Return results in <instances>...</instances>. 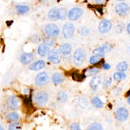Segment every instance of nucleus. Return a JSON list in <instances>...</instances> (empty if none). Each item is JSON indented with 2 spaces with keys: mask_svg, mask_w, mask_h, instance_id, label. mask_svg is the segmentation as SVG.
Segmentation results:
<instances>
[{
  "mask_svg": "<svg viewBox=\"0 0 130 130\" xmlns=\"http://www.w3.org/2000/svg\"><path fill=\"white\" fill-rule=\"evenodd\" d=\"M50 99L49 93L45 90L37 91L34 95H32L33 103L37 107H44L48 104Z\"/></svg>",
  "mask_w": 130,
  "mask_h": 130,
  "instance_id": "1",
  "label": "nucleus"
},
{
  "mask_svg": "<svg viewBox=\"0 0 130 130\" xmlns=\"http://www.w3.org/2000/svg\"><path fill=\"white\" fill-rule=\"evenodd\" d=\"M86 57H87V53H86L85 50L78 48L75 50L74 54H73V62L75 66L79 67L83 65V62H85Z\"/></svg>",
  "mask_w": 130,
  "mask_h": 130,
  "instance_id": "2",
  "label": "nucleus"
},
{
  "mask_svg": "<svg viewBox=\"0 0 130 130\" xmlns=\"http://www.w3.org/2000/svg\"><path fill=\"white\" fill-rule=\"evenodd\" d=\"M43 33L46 37L56 38L60 34V28L56 24H47L43 27Z\"/></svg>",
  "mask_w": 130,
  "mask_h": 130,
  "instance_id": "3",
  "label": "nucleus"
},
{
  "mask_svg": "<svg viewBox=\"0 0 130 130\" xmlns=\"http://www.w3.org/2000/svg\"><path fill=\"white\" fill-rule=\"evenodd\" d=\"M6 108L11 111H17L21 106L20 99L17 95H10L6 99Z\"/></svg>",
  "mask_w": 130,
  "mask_h": 130,
  "instance_id": "4",
  "label": "nucleus"
},
{
  "mask_svg": "<svg viewBox=\"0 0 130 130\" xmlns=\"http://www.w3.org/2000/svg\"><path fill=\"white\" fill-rule=\"evenodd\" d=\"M50 82V76L49 74L45 71H42L38 73L37 76L35 77V85L37 87H43L47 85Z\"/></svg>",
  "mask_w": 130,
  "mask_h": 130,
  "instance_id": "5",
  "label": "nucleus"
},
{
  "mask_svg": "<svg viewBox=\"0 0 130 130\" xmlns=\"http://www.w3.org/2000/svg\"><path fill=\"white\" fill-rule=\"evenodd\" d=\"M48 60L50 62L53 64H59L62 61V54H61L59 49L50 50L49 55L47 56Z\"/></svg>",
  "mask_w": 130,
  "mask_h": 130,
  "instance_id": "6",
  "label": "nucleus"
},
{
  "mask_svg": "<svg viewBox=\"0 0 130 130\" xmlns=\"http://www.w3.org/2000/svg\"><path fill=\"white\" fill-rule=\"evenodd\" d=\"M75 31V27L72 23H66L62 27V37L65 39H70L73 37Z\"/></svg>",
  "mask_w": 130,
  "mask_h": 130,
  "instance_id": "7",
  "label": "nucleus"
},
{
  "mask_svg": "<svg viewBox=\"0 0 130 130\" xmlns=\"http://www.w3.org/2000/svg\"><path fill=\"white\" fill-rule=\"evenodd\" d=\"M83 15V10L80 7H73L68 11V18L70 21H76Z\"/></svg>",
  "mask_w": 130,
  "mask_h": 130,
  "instance_id": "8",
  "label": "nucleus"
},
{
  "mask_svg": "<svg viewBox=\"0 0 130 130\" xmlns=\"http://www.w3.org/2000/svg\"><path fill=\"white\" fill-rule=\"evenodd\" d=\"M115 10L117 15L119 16H127L130 11V7L126 3H119L115 5Z\"/></svg>",
  "mask_w": 130,
  "mask_h": 130,
  "instance_id": "9",
  "label": "nucleus"
},
{
  "mask_svg": "<svg viewBox=\"0 0 130 130\" xmlns=\"http://www.w3.org/2000/svg\"><path fill=\"white\" fill-rule=\"evenodd\" d=\"M111 28H112V23L108 19L102 20L99 24V26H98V30L102 34L108 33L111 30Z\"/></svg>",
  "mask_w": 130,
  "mask_h": 130,
  "instance_id": "10",
  "label": "nucleus"
},
{
  "mask_svg": "<svg viewBox=\"0 0 130 130\" xmlns=\"http://www.w3.org/2000/svg\"><path fill=\"white\" fill-rule=\"evenodd\" d=\"M46 62L44 60H37L31 62L29 66V70L31 71H40L45 68Z\"/></svg>",
  "mask_w": 130,
  "mask_h": 130,
  "instance_id": "11",
  "label": "nucleus"
},
{
  "mask_svg": "<svg viewBox=\"0 0 130 130\" xmlns=\"http://www.w3.org/2000/svg\"><path fill=\"white\" fill-rule=\"evenodd\" d=\"M34 57V53H32V52H24L20 56V62L24 65L30 64V62H32Z\"/></svg>",
  "mask_w": 130,
  "mask_h": 130,
  "instance_id": "12",
  "label": "nucleus"
},
{
  "mask_svg": "<svg viewBox=\"0 0 130 130\" xmlns=\"http://www.w3.org/2000/svg\"><path fill=\"white\" fill-rule=\"evenodd\" d=\"M128 118V111L124 107H121L116 111V119L120 121H125Z\"/></svg>",
  "mask_w": 130,
  "mask_h": 130,
  "instance_id": "13",
  "label": "nucleus"
},
{
  "mask_svg": "<svg viewBox=\"0 0 130 130\" xmlns=\"http://www.w3.org/2000/svg\"><path fill=\"white\" fill-rule=\"evenodd\" d=\"M65 80L64 75L60 72H55L51 75V82L54 85H61Z\"/></svg>",
  "mask_w": 130,
  "mask_h": 130,
  "instance_id": "14",
  "label": "nucleus"
},
{
  "mask_svg": "<svg viewBox=\"0 0 130 130\" xmlns=\"http://www.w3.org/2000/svg\"><path fill=\"white\" fill-rule=\"evenodd\" d=\"M50 51V47L48 46L45 43H42L38 45V48H37V54H38L39 56H42V57H44V56H47L49 55Z\"/></svg>",
  "mask_w": 130,
  "mask_h": 130,
  "instance_id": "15",
  "label": "nucleus"
},
{
  "mask_svg": "<svg viewBox=\"0 0 130 130\" xmlns=\"http://www.w3.org/2000/svg\"><path fill=\"white\" fill-rule=\"evenodd\" d=\"M5 120L8 122H18L20 120V115L17 111H11V112L7 113L5 115Z\"/></svg>",
  "mask_w": 130,
  "mask_h": 130,
  "instance_id": "16",
  "label": "nucleus"
},
{
  "mask_svg": "<svg viewBox=\"0 0 130 130\" xmlns=\"http://www.w3.org/2000/svg\"><path fill=\"white\" fill-rule=\"evenodd\" d=\"M101 83H102V77L97 75H96L95 76H93L89 83L91 89L93 90V91H96V90L98 89V88H99Z\"/></svg>",
  "mask_w": 130,
  "mask_h": 130,
  "instance_id": "17",
  "label": "nucleus"
},
{
  "mask_svg": "<svg viewBox=\"0 0 130 130\" xmlns=\"http://www.w3.org/2000/svg\"><path fill=\"white\" fill-rule=\"evenodd\" d=\"M59 50H60L61 54H62V56H67L70 55L71 50H72V47H71V44H70V43H64L60 45Z\"/></svg>",
  "mask_w": 130,
  "mask_h": 130,
  "instance_id": "18",
  "label": "nucleus"
},
{
  "mask_svg": "<svg viewBox=\"0 0 130 130\" xmlns=\"http://www.w3.org/2000/svg\"><path fill=\"white\" fill-rule=\"evenodd\" d=\"M15 10L19 15H24L30 11V6L26 5H17L15 6Z\"/></svg>",
  "mask_w": 130,
  "mask_h": 130,
  "instance_id": "19",
  "label": "nucleus"
},
{
  "mask_svg": "<svg viewBox=\"0 0 130 130\" xmlns=\"http://www.w3.org/2000/svg\"><path fill=\"white\" fill-rule=\"evenodd\" d=\"M47 17L51 21H56L58 19V8H51L47 13Z\"/></svg>",
  "mask_w": 130,
  "mask_h": 130,
  "instance_id": "20",
  "label": "nucleus"
},
{
  "mask_svg": "<svg viewBox=\"0 0 130 130\" xmlns=\"http://www.w3.org/2000/svg\"><path fill=\"white\" fill-rule=\"evenodd\" d=\"M56 99L60 103H65V102H68L69 100V95L67 92L65 91H60L59 93L56 95Z\"/></svg>",
  "mask_w": 130,
  "mask_h": 130,
  "instance_id": "21",
  "label": "nucleus"
},
{
  "mask_svg": "<svg viewBox=\"0 0 130 130\" xmlns=\"http://www.w3.org/2000/svg\"><path fill=\"white\" fill-rule=\"evenodd\" d=\"M100 72V70L95 67H91V68H88L83 71L84 75L86 76H92V75H96Z\"/></svg>",
  "mask_w": 130,
  "mask_h": 130,
  "instance_id": "22",
  "label": "nucleus"
},
{
  "mask_svg": "<svg viewBox=\"0 0 130 130\" xmlns=\"http://www.w3.org/2000/svg\"><path fill=\"white\" fill-rule=\"evenodd\" d=\"M91 103L94 107H95V108H101L104 106V103L102 102V101L101 100L98 96H95V97L92 98Z\"/></svg>",
  "mask_w": 130,
  "mask_h": 130,
  "instance_id": "23",
  "label": "nucleus"
},
{
  "mask_svg": "<svg viewBox=\"0 0 130 130\" xmlns=\"http://www.w3.org/2000/svg\"><path fill=\"white\" fill-rule=\"evenodd\" d=\"M68 18V11L65 8H58V19L63 21Z\"/></svg>",
  "mask_w": 130,
  "mask_h": 130,
  "instance_id": "24",
  "label": "nucleus"
},
{
  "mask_svg": "<svg viewBox=\"0 0 130 130\" xmlns=\"http://www.w3.org/2000/svg\"><path fill=\"white\" fill-rule=\"evenodd\" d=\"M71 76H72L73 80H75L76 82H83V81H84V79L87 77L84 75V73L80 74V73H78V72H73L72 74H71Z\"/></svg>",
  "mask_w": 130,
  "mask_h": 130,
  "instance_id": "25",
  "label": "nucleus"
},
{
  "mask_svg": "<svg viewBox=\"0 0 130 130\" xmlns=\"http://www.w3.org/2000/svg\"><path fill=\"white\" fill-rule=\"evenodd\" d=\"M86 130H104L102 125L99 122H93L87 127Z\"/></svg>",
  "mask_w": 130,
  "mask_h": 130,
  "instance_id": "26",
  "label": "nucleus"
},
{
  "mask_svg": "<svg viewBox=\"0 0 130 130\" xmlns=\"http://www.w3.org/2000/svg\"><path fill=\"white\" fill-rule=\"evenodd\" d=\"M127 67H128L127 62H125V61H122V62H119V63L116 65V70L118 71H120V72H125V71L127 70Z\"/></svg>",
  "mask_w": 130,
  "mask_h": 130,
  "instance_id": "27",
  "label": "nucleus"
},
{
  "mask_svg": "<svg viewBox=\"0 0 130 130\" xmlns=\"http://www.w3.org/2000/svg\"><path fill=\"white\" fill-rule=\"evenodd\" d=\"M126 74L124 72H120V71H117L114 74V79L116 82H121L124 79H126Z\"/></svg>",
  "mask_w": 130,
  "mask_h": 130,
  "instance_id": "28",
  "label": "nucleus"
},
{
  "mask_svg": "<svg viewBox=\"0 0 130 130\" xmlns=\"http://www.w3.org/2000/svg\"><path fill=\"white\" fill-rule=\"evenodd\" d=\"M105 52H104L103 49H102V47L101 46V47H98L96 48L93 50V55H95L96 56H98V57H103L104 56H105Z\"/></svg>",
  "mask_w": 130,
  "mask_h": 130,
  "instance_id": "29",
  "label": "nucleus"
},
{
  "mask_svg": "<svg viewBox=\"0 0 130 130\" xmlns=\"http://www.w3.org/2000/svg\"><path fill=\"white\" fill-rule=\"evenodd\" d=\"M43 43H45V44H47L48 46H50V47H52L54 44H55V38H53V37H45L43 38Z\"/></svg>",
  "mask_w": 130,
  "mask_h": 130,
  "instance_id": "30",
  "label": "nucleus"
},
{
  "mask_svg": "<svg viewBox=\"0 0 130 130\" xmlns=\"http://www.w3.org/2000/svg\"><path fill=\"white\" fill-rule=\"evenodd\" d=\"M22 126L19 122H10L8 126V130H21Z\"/></svg>",
  "mask_w": 130,
  "mask_h": 130,
  "instance_id": "31",
  "label": "nucleus"
},
{
  "mask_svg": "<svg viewBox=\"0 0 130 130\" xmlns=\"http://www.w3.org/2000/svg\"><path fill=\"white\" fill-rule=\"evenodd\" d=\"M89 62V63L91 65H96V64H98V63H100V62H101V58L98 57V56H95V55H93V56H90Z\"/></svg>",
  "mask_w": 130,
  "mask_h": 130,
  "instance_id": "32",
  "label": "nucleus"
},
{
  "mask_svg": "<svg viewBox=\"0 0 130 130\" xmlns=\"http://www.w3.org/2000/svg\"><path fill=\"white\" fill-rule=\"evenodd\" d=\"M88 105V102L85 98H79L77 101V106L81 108H85Z\"/></svg>",
  "mask_w": 130,
  "mask_h": 130,
  "instance_id": "33",
  "label": "nucleus"
},
{
  "mask_svg": "<svg viewBox=\"0 0 130 130\" xmlns=\"http://www.w3.org/2000/svg\"><path fill=\"white\" fill-rule=\"evenodd\" d=\"M111 83H112V78L111 77H107V78L104 79L102 85H103V88L107 89V88H108L111 85Z\"/></svg>",
  "mask_w": 130,
  "mask_h": 130,
  "instance_id": "34",
  "label": "nucleus"
},
{
  "mask_svg": "<svg viewBox=\"0 0 130 130\" xmlns=\"http://www.w3.org/2000/svg\"><path fill=\"white\" fill-rule=\"evenodd\" d=\"M80 33L82 36H84V37H87V36L89 35L90 30L88 27H82L81 30H80Z\"/></svg>",
  "mask_w": 130,
  "mask_h": 130,
  "instance_id": "35",
  "label": "nucleus"
},
{
  "mask_svg": "<svg viewBox=\"0 0 130 130\" xmlns=\"http://www.w3.org/2000/svg\"><path fill=\"white\" fill-rule=\"evenodd\" d=\"M102 49H103L105 53H108V52H110L111 50H112V46L108 43H105L104 44H102Z\"/></svg>",
  "mask_w": 130,
  "mask_h": 130,
  "instance_id": "36",
  "label": "nucleus"
},
{
  "mask_svg": "<svg viewBox=\"0 0 130 130\" xmlns=\"http://www.w3.org/2000/svg\"><path fill=\"white\" fill-rule=\"evenodd\" d=\"M40 40H41L40 37H39V35H37V34H35L31 37V41L35 43H37L38 42H40Z\"/></svg>",
  "mask_w": 130,
  "mask_h": 130,
  "instance_id": "37",
  "label": "nucleus"
},
{
  "mask_svg": "<svg viewBox=\"0 0 130 130\" xmlns=\"http://www.w3.org/2000/svg\"><path fill=\"white\" fill-rule=\"evenodd\" d=\"M70 130H83L81 128L80 125L78 123H73L70 125Z\"/></svg>",
  "mask_w": 130,
  "mask_h": 130,
  "instance_id": "38",
  "label": "nucleus"
},
{
  "mask_svg": "<svg viewBox=\"0 0 130 130\" xmlns=\"http://www.w3.org/2000/svg\"><path fill=\"white\" fill-rule=\"evenodd\" d=\"M110 64H108V63H107V62H103L102 63V69H104V70H108L110 69Z\"/></svg>",
  "mask_w": 130,
  "mask_h": 130,
  "instance_id": "39",
  "label": "nucleus"
},
{
  "mask_svg": "<svg viewBox=\"0 0 130 130\" xmlns=\"http://www.w3.org/2000/svg\"><path fill=\"white\" fill-rule=\"evenodd\" d=\"M120 29V30H117V32H121L122 31V30H123V28H124V25H123L122 24H119L118 25H117V29Z\"/></svg>",
  "mask_w": 130,
  "mask_h": 130,
  "instance_id": "40",
  "label": "nucleus"
},
{
  "mask_svg": "<svg viewBox=\"0 0 130 130\" xmlns=\"http://www.w3.org/2000/svg\"><path fill=\"white\" fill-rule=\"evenodd\" d=\"M91 1L93 2V3L96 4V5H100V4H102L104 0H91Z\"/></svg>",
  "mask_w": 130,
  "mask_h": 130,
  "instance_id": "41",
  "label": "nucleus"
},
{
  "mask_svg": "<svg viewBox=\"0 0 130 130\" xmlns=\"http://www.w3.org/2000/svg\"><path fill=\"white\" fill-rule=\"evenodd\" d=\"M127 33L130 35V23L127 24Z\"/></svg>",
  "mask_w": 130,
  "mask_h": 130,
  "instance_id": "42",
  "label": "nucleus"
},
{
  "mask_svg": "<svg viewBox=\"0 0 130 130\" xmlns=\"http://www.w3.org/2000/svg\"><path fill=\"white\" fill-rule=\"evenodd\" d=\"M127 103H128L129 105H130V95L127 96Z\"/></svg>",
  "mask_w": 130,
  "mask_h": 130,
  "instance_id": "43",
  "label": "nucleus"
},
{
  "mask_svg": "<svg viewBox=\"0 0 130 130\" xmlns=\"http://www.w3.org/2000/svg\"><path fill=\"white\" fill-rule=\"evenodd\" d=\"M0 130H5V127H4L3 126L0 125Z\"/></svg>",
  "mask_w": 130,
  "mask_h": 130,
  "instance_id": "44",
  "label": "nucleus"
},
{
  "mask_svg": "<svg viewBox=\"0 0 130 130\" xmlns=\"http://www.w3.org/2000/svg\"><path fill=\"white\" fill-rule=\"evenodd\" d=\"M40 1H42V2H45L46 0H40Z\"/></svg>",
  "mask_w": 130,
  "mask_h": 130,
  "instance_id": "45",
  "label": "nucleus"
},
{
  "mask_svg": "<svg viewBox=\"0 0 130 130\" xmlns=\"http://www.w3.org/2000/svg\"><path fill=\"white\" fill-rule=\"evenodd\" d=\"M117 1H121V2H122V1H124V0H117Z\"/></svg>",
  "mask_w": 130,
  "mask_h": 130,
  "instance_id": "46",
  "label": "nucleus"
},
{
  "mask_svg": "<svg viewBox=\"0 0 130 130\" xmlns=\"http://www.w3.org/2000/svg\"><path fill=\"white\" fill-rule=\"evenodd\" d=\"M129 50H130V47H129Z\"/></svg>",
  "mask_w": 130,
  "mask_h": 130,
  "instance_id": "47",
  "label": "nucleus"
}]
</instances>
